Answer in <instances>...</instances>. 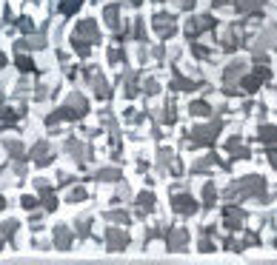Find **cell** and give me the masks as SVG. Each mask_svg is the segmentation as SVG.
Here are the masks:
<instances>
[{"mask_svg":"<svg viewBox=\"0 0 277 265\" xmlns=\"http://www.w3.org/2000/svg\"><path fill=\"white\" fill-rule=\"evenodd\" d=\"M275 245H277V234H275Z\"/></svg>","mask_w":277,"mask_h":265,"instance_id":"484cf974","label":"cell"},{"mask_svg":"<svg viewBox=\"0 0 277 265\" xmlns=\"http://www.w3.org/2000/svg\"><path fill=\"white\" fill-rule=\"evenodd\" d=\"M180 6H183V9H192V6H195V0H180Z\"/></svg>","mask_w":277,"mask_h":265,"instance_id":"d4e9b609","label":"cell"},{"mask_svg":"<svg viewBox=\"0 0 277 265\" xmlns=\"http://www.w3.org/2000/svg\"><path fill=\"white\" fill-rule=\"evenodd\" d=\"M34 151H37V154H34V160H37V163H46V160H51V149H46L43 143H40Z\"/></svg>","mask_w":277,"mask_h":265,"instance_id":"e0dca14e","label":"cell"},{"mask_svg":"<svg viewBox=\"0 0 277 265\" xmlns=\"http://www.w3.org/2000/svg\"><path fill=\"white\" fill-rule=\"evenodd\" d=\"M106 23H109V26H117V23H120V9H117V6H109V9H106Z\"/></svg>","mask_w":277,"mask_h":265,"instance_id":"2e32d148","label":"cell"},{"mask_svg":"<svg viewBox=\"0 0 277 265\" xmlns=\"http://www.w3.org/2000/svg\"><path fill=\"white\" fill-rule=\"evenodd\" d=\"M189 111H192V114H197V117H206V114H212V106H209L206 100H195Z\"/></svg>","mask_w":277,"mask_h":265,"instance_id":"5bb4252c","label":"cell"},{"mask_svg":"<svg viewBox=\"0 0 277 265\" xmlns=\"http://www.w3.org/2000/svg\"><path fill=\"white\" fill-rule=\"evenodd\" d=\"M117 177H120V174H117V171H112V168H103V171L98 174V180H117Z\"/></svg>","mask_w":277,"mask_h":265,"instance_id":"7402d4cb","label":"cell"},{"mask_svg":"<svg viewBox=\"0 0 277 265\" xmlns=\"http://www.w3.org/2000/svg\"><path fill=\"white\" fill-rule=\"evenodd\" d=\"M237 46H240V29L237 26H228L226 37H223V49L231 51V49H237Z\"/></svg>","mask_w":277,"mask_h":265,"instance_id":"52a82bcc","label":"cell"},{"mask_svg":"<svg viewBox=\"0 0 277 265\" xmlns=\"http://www.w3.org/2000/svg\"><path fill=\"white\" fill-rule=\"evenodd\" d=\"M157 88H160V86H157V80H151V77L143 83V91H146V94H157Z\"/></svg>","mask_w":277,"mask_h":265,"instance_id":"44dd1931","label":"cell"},{"mask_svg":"<svg viewBox=\"0 0 277 265\" xmlns=\"http://www.w3.org/2000/svg\"><path fill=\"white\" fill-rule=\"evenodd\" d=\"M260 6H263V0H237V9H240L243 15H252V12L257 15V12H260Z\"/></svg>","mask_w":277,"mask_h":265,"instance_id":"8fae6325","label":"cell"},{"mask_svg":"<svg viewBox=\"0 0 277 265\" xmlns=\"http://www.w3.org/2000/svg\"><path fill=\"white\" fill-rule=\"evenodd\" d=\"M154 208V194L151 191H143L140 197H137V214H149Z\"/></svg>","mask_w":277,"mask_h":265,"instance_id":"30bf717a","label":"cell"},{"mask_svg":"<svg viewBox=\"0 0 277 265\" xmlns=\"http://www.w3.org/2000/svg\"><path fill=\"white\" fill-rule=\"evenodd\" d=\"M126 245H129V237H126L123 231H114L112 228V231H109V248L112 251H123Z\"/></svg>","mask_w":277,"mask_h":265,"instance_id":"ba28073f","label":"cell"},{"mask_svg":"<svg viewBox=\"0 0 277 265\" xmlns=\"http://www.w3.org/2000/svg\"><path fill=\"white\" fill-rule=\"evenodd\" d=\"M109 60H112L114 66H117V63H123V60H126V54H123V49H112V51H109Z\"/></svg>","mask_w":277,"mask_h":265,"instance_id":"d6986e66","label":"cell"},{"mask_svg":"<svg viewBox=\"0 0 277 265\" xmlns=\"http://www.w3.org/2000/svg\"><path fill=\"white\" fill-rule=\"evenodd\" d=\"M214 26V17L203 15V17H195L192 23H189V37H197L200 32H206V29H212Z\"/></svg>","mask_w":277,"mask_h":265,"instance_id":"5b68a950","label":"cell"},{"mask_svg":"<svg viewBox=\"0 0 277 265\" xmlns=\"http://www.w3.org/2000/svg\"><path fill=\"white\" fill-rule=\"evenodd\" d=\"M54 237H57V245H60V248H69V231H66L63 225L54 231Z\"/></svg>","mask_w":277,"mask_h":265,"instance_id":"ac0fdd59","label":"cell"},{"mask_svg":"<svg viewBox=\"0 0 277 265\" xmlns=\"http://www.w3.org/2000/svg\"><path fill=\"white\" fill-rule=\"evenodd\" d=\"M175 117H177V111H175V103H166V123H175Z\"/></svg>","mask_w":277,"mask_h":265,"instance_id":"603a6c76","label":"cell"},{"mask_svg":"<svg viewBox=\"0 0 277 265\" xmlns=\"http://www.w3.org/2000/svg\"><path fill=\"white\" fill-rule=\"evenodd\" d=\"M203 202H206V208H212L214 202H217V188H214L212 182L203 185Z\"/></svg>","mask_w":277,"mask_h":265,"instance_id":"4fadbf2b","label":"cell"},{"mask_svg":"<svg viewBox=\"0 0 277 265\" xmlns=\"http://www.w3.org/2000/svg\"><path fill=\"white\" fill-rule=\"evenodd\" d=\"M243 211L240 208H228L226 211V228H231V231H237L240 225H243Z\"/></svg>","mask_w":277,"mask_h":265,"instance_id":"9c48e42d","label":"cell"},{"mask_svg":"<svg viewBox=\"0 0 277 265\" xmlns=\"http://www.w3.org/2000/svg\"><path fill=\"white\" fill-rule=\"evenodd\" d=\"M257 140H260V143H275L277 140V126H260Z\"/></svg>","mask_w":277,"mask_h":265,"instance_id":"7c38bea8","label":"cell"},{"mask_svg":"<svg viewBox=\"0 0 277 265\" xmlns=\"http://www.w3.org/2000/svg\"><path fill=\"white\" fill-rule=\"evenodd\" d=\"M269 160H272V166H277V149L269 151Z\"/></svg>","mask_w":277,"mask_h":265,"instance_id":"cb8c5ba5","label":"cell"},{"mask_svg":"<svg viewBox=\"0 0 277 265\" xmlns=\"http://www.w3.org/2000/svg\"><path fill=\"white\" fill-rule=\"evenodd\" d=\"M169 251H183L189 243V231L186 228H169Z\"/></svg>","mask_w":277,"mask_h":265,"instance_id":"3957f363","label":"cell"},{"mask_svg":"<svg viewBox=\"0 0 277 265\" xmlns=\"http://www.w3.org/2000/svg\"><path fill=\"white\" fill-rule=\"evenodd\" d=\"M217 134H220V123H212V126H197L195 132H192L189 146H212L214 140H217Z\"/></svg>","mask_w":277,"mask_h":265,"instance_id":"6da1fadb","label":"cell"},{"mask_svg":"<svg viewBox=\"0 0 277 265\" xmlns=\"http://www.w3.org/2000/svg\"><path fill=\"white\" fill-rule=\"evenodd\" d=\"M175 29H177L175 15H166V12H157V15H154V32L160 34V37H172Z\"/></svg>","mask_w":277,"mask_h":265,"instance_id":"7a4b0ae2","label":"cell"},{"mask_svg":"<svg viewBox=\"0 0 277 265\" xmlns=\"http://www.w3.org/2000/svg\"><path fill=\"white\" fill-rule=\"evenodd\" d=\"M226 151L231 154V157H240V160H243V157H249V149H246L243 143H240V137H237V134H234V137H228Z\"/></svg>","mask_w":277,"mask_h":265,"instance_id":"8992f818","label":"cell"},{"mask_svg":"<svg viewBox=\"0 0 277 265\" xmlns=\"http://www.w3.org/2000/svg\"><path fill=\"white\" fill-rule=\"evenodd\" d=\"M172 205H175L177 214H195L197 211V202L189 197V194H175V197H172Z\"/></svg>","mask_w":277,"mask_h":265,"instance_id":"277c9868","label":"cell"},{"mask_svg":"<svg viewBox=\"0 0 277 265\" xmlns=\"http://www.w3.org/2000/svg\"><path fill=\"white\" fill-rule=\"evenodd\" d=\"M240 74H243V63H234V66L226 68V74H223V77H226V83H234Z\"/></svg>","mask_w":277,"mask_h":265,"instance_id":"9a60e30c","label":"cell"},{"mask_svg":"<svg viewBox=\"0 0 277 265\" xmlns=\"http://www.w3.org/2000/svg\"><path fill=\"white\" fill-rule=\"evenodd\" d=\"M109 220H114V222H120V225H126V222H129V217H126V211H112V214H109Z\"/></svg>","mask_w":277,"mask_h":265,"instance_id":"ffe728a7","label":"cell"}]
</instances>
